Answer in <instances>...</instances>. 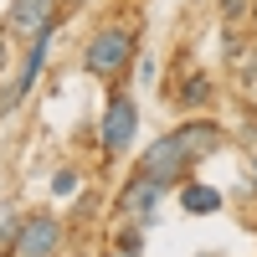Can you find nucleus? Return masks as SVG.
<instances>
[{"instance_id":"obj_8","label":"nucleus","mask_w":257,"mask_h":257,"mask_svg":"<svg viewBox=\"0 0 257 257\" xmlns=\"http://www.w3.org/2000/svg\"><path fill=\"white\" fill-rule=\"evenodd\" d=\"M180 103L206 108V103H211V82H206V77H185V82H180Z\"/></svg>"},{"instance_id":"obj_10","label":"nucleus","mask_w":257,"mask_h":257,"mask_svg":"<svg viewBox=\"0 0 257 257\" xmlns=\"http://www.w3.org/2000/svg\"><path fill=\"white\" fill-rule=\"evenodd\" d=\"M52 190H57V196H72V190H77V170H57V175H52Z\"/></svg>"},{"instance_id":"obj_7","label":"nucleus","mask_w":257,"mask_h":257,"mask_svg":"<svg viewBox=\"0 0 257 257\" xmlns=\"http://www.w3.org/2000/svg\"><path fill=\"white\" fill-rule=\"evenodd\" d=\"M180 206L190 216H211V211H221V196L211 185H180Z\"/></svg>"},{"instance_id":"obj_1","label":"nucleus","mask_w":257,"mask_h":257,"mask_svg":"<svg viewBox=\"0 0 257 257\" xmlns=\"http://www.w3.org/2000/svg\"><path fill=\"white\" fill-rule=\"evenodd\" d=\"M128 62H134V31L128 26H103L93 31V41L82 47V72L88 77H123Z\"/></svg>"},{"instance_id":"obj_4","label":"nucleus","mask_w":257,"mask_h":257,"mask_svg":"<svg viewBox=\"0 0 257 257\" xmlns=\"http://www.w3.org/2000/svg\"><path fill=\"white\" fill-rule=\"evenodd\" d=\"M62 252V221L47 216V211H36V216H26L16 226V247L11 257H57Z\"/></svg>"},{"instance_id":"obj_2","label":"nucleus","mask_w":257,"mask_h":257,"mask_svg":"<svg viewBox=\"0 0 257 257\" xmlns=\"http://www.w3.org/2000/svg\"><path fill=\"white\" fill-rule=\"evenodd\" d=\"M190 165H201L196 155H190V144H185V134H180V128H175V134H160L155 144H149V155H144V175H155L160 185H175L180 175H185V170Z\"/></svg>"},{"instance_id":"obj_9","label":"nucleus","mask_w":257,"mask_h":257,"mask_svg":"<svg viewBox=\"0 0 257 257\" xmlns=\"http://www.w3.org/2000/svg\"><path fill=\"white\" fill-rule=\"evenodd\" d=\"M16 226H21V221L11 216V211H0V252H11V247H16Z\"/></svg>"},{"instance_id":"obj_12","label":"nucleus","mask_w":257,"mask_h":257,"mask_svg":"<svg viewBox=\"0 0 257 257\" xmlns=\"http://www.w3.org/2000/svg\"><path fill=\"white\" fill-rule=\"evenodd\" d=\"M221 11L237 21V16H247V11H252V0H221Z\"/></svg>"},{"instance_id":"obj_5","label":"nucleus","mask_w":257,"mask_h":257,"mask_svg":"<svg viewBox=\"0 0 257 257\" xmlns=\"http://www.w3.org/2000/svg\"><path fill=\"white\" fill-rule=\"evenodd\" d=\"M62 16V0H11V16H6V31L21 41H36L57 26Z\"/></svg>"},{"instance_id":"obj_6","label":"nucleus","mask_w":257,"mask_h":257,"mask_svg":"<svg viewBox=\"0 0 257 257\" xmlns=\"http://www.w3.org/2000/svg\"><path fill=\"white\" fill-rule=\"evenodd\" d=\"M160 190H165V185H160L155 175H144V170H139V175L123 185V196H118L123 216H128V221H149V216H155V206H160Z\"/></svg>"},{"instance_id":"obj_13","label":"nucleus","mask_w":257,"mask_h":257,"mask_svg":"<svg viewBox=\"0 0 257 257\" xmlns=\"http://www.w3.org/2000/svg\"><path fill=\"white\" fill-rule=\"evenodd\" d=\"M72 6H88V0H72Z\"/></svg>"},{"instance_id":"obj_11","label":"nucleus","mask_w":257,"mask_h":257,"mask_svg":"<svg viewBox=\"0 0 257 257\" xmlns=\"http://www.w3.org/2000/svg\"><path fill=\"white\" fill-rule=\"evenodd\" d=\"M108 257H139V231H128V237H118V247Z\"/></svg>"},{"instance_id":"obj_14","label":"nucleus","mask_w":257,"mask_h":257,"mask_svg":"<svg viewBox=\"0 0 257 257\" xmlns=\"http://www.w3.org/2000/svg\"><path fill=\"white\" fill-rule=\"evenodd\" d=\"M252 98H257V82H252Z\"/></svg>"},{"instance_id":"obj_15","label":"nucleus","mask_w":257,"mask_h":257,"mask_svg":"<svg viewBox=\"0 0 257 257\" xmlns=\"http://www.w3.org/2000/svg\"><path fill=\"white\" fill-rule=\"evenodd\" d=\"M252 175H257V165H252Z\"/></svg>"},{"instance_id":"obj_3","label":"nucleus","mask_w":257,"mask_h":257,"mask_svg":"<svg viewBox=\"0 0 257 257\" xmlns=\"http://www.w3.org/2000/svg\"><path fill=\"white\" fill-rule=\"evenodd\" d=\"M134 128H139V108L128 93H113L108 108H103V123H98V144L103 155H128V144H134Z\"/></svg>"}]
</instances>
